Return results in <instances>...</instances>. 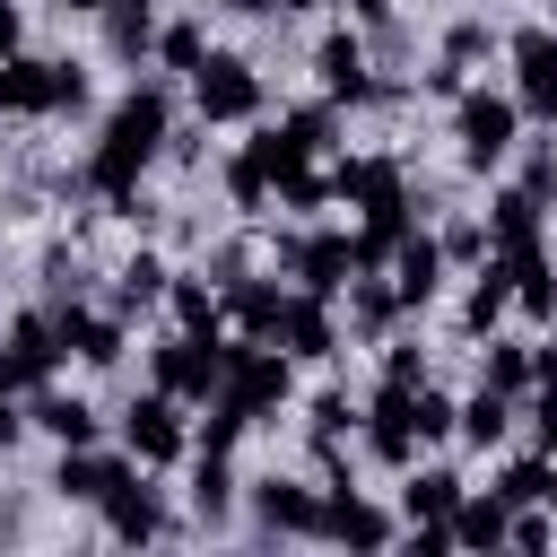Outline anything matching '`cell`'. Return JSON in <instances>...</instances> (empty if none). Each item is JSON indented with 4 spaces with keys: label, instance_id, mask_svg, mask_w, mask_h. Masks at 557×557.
<instances>
[{
    "label": "cell",
    "instance_id": "cell-1",
    "mask_svg": "<svg viewBox=\"0 0 557 557\" xmlns=\"http://www.w3.org/2000/svg\"><path fill=\"white\" fill-rule=\"evenodd\" d=\"M165 131H174V96H165V87H131V96L104 113L96 148H87V191H104V200L139 191V174L165 157Z\"/></svg>",
    "mask_w": 557,
    "mask_h": 557
},
{
    "label": "cell",
    "instance_id": "cell-2",
    "mask_svg": "<svg viewBox=\"0 0 557 557\" xmlns=\"http://www.w3.org/2000/svg\"><path fill=\"white\" fill-rule=\"evenodd\" d=\"M453 139H461V165L470 174H496L522 148V104L505 87H461L453 96Z\"/></svg>",
    "mask_w": 557,
    "mask_h": 557
},
{
    "label": "cell",
    "instance_id": "cell-3",
    "mask_svg": "<svg viewBox=\"0 0 557 557\" xmlns=\"http://www.w3.org/2000/svg\"><path fill=\"white\" fill-rule=\"evenodd\" d=\"M87 104V70L78 61H44V52H0V113H78Z\"/></svg>",
    "mask_w": 557,
    "mask_h": 557
},
{
    "label": "cell",
    "instance_id": "cell-4",
    "mask_svg": "<svg viewBox=\"0 0 557 557\" xmlns=\"http://www.w3.org/2000/svg\"><path fill=\"white\" fill-rule=\"evenodd\" d=\"M218 392L261 426V418L296 392V357H287L278 339H226V374H218Z\"/></svg>",
    "mask_w": 557,
    "mask_h": 557
},
{
    "label": "cell",
    "instance_id": "cell-5",
    "mask_svg": "<svg viewBox=\"0 0 557 557\" xmlns=\"http://www.w3.org/2000/svg\"><path fill=\"white\" fill-rule=\"evenodd\" d=\"M148 374H157V392H174L183 409L209 400L218 374H226V331H174V339H157V348H148Z\"/></svg>",
    "mask_w": 557,
    "mask_h": 557
},
{
    "label": "cell",
    "instance_id": "cell-6",
    "mask_svg": "<svg viewBox=\"0 0 557 557\" xmlns=\"http://www.w3.org/2000/svg\"><path fill=\"white\" fill-rule=\"evenodd\" d=\"M122 453L139 461V470H165V461H183L191 453V426H183V400L174 392H139L131 409H122Z\"/></svg>",
    "mask_w": 557,
    "mask_h": 557
},
{
    "label": "cell",
    "instance_id": "cell-7",
    "mask_svg": "<svg viewBox=\"0 0 557 557\" xmlns=\"http://www.w3.org/2000/svg\"><path fill=\"white\" fill-rule=\"evenodd\" d=\"M261 96H270V87H261V70H252L244 52H209V61L191 70V113H200V122H252Z\"/></svg>",
    "mask_w": 557,
    "mask_h": 557
},
{
    "label": "cell",
    "instance_id": "cell-8",
    "mask_svg": "<svg viewBox=\"0 0 557 557\" xmlns=\"http://www.w3.org/2000/svg\"><path fill=\"white\" fill-rule=\"evenodd\" d=\"M278 270H287L305 296H348V278H357V252H348V235L313 226V235H278Z\"/></svg>",
    "mask_w": 557,
    "mask_h": 557
},
{
    "label": "cell",
    "instance_id": "cell-9",
    "mask_svg": "<svg viewBox=\"0 0 557 557\" xmlns=\"http://www.w3.org/2000/svg\"><path fill=\"white\" fill-rule=\"evenodd\" d=\"M505 52H513V104H522V122H557V26H522Z\"/></svg>",
    "mask_w": 557,
    "mask_h": 557
},
{
    "label": "cell",
    "instance_id": "cell-10",
    "mask_svg": "<svg viewBox=\"0 0 557 557\" xmlns=\"http://www.w3.org/2000/svg\"><path fill=\"white\" fill-rule=\"evenodd\" d=\"M104 531L122 540V548H139V540H174V522H165V487H148L139 470H122L113 487H104Z\"/></svg>",
    "mask_w": 557,
    "mask_h": 557
},
{
    "label": "cell",
    "instance_id": "cell-11",
    "mask_svg": "<svg viewBox=\"0 0 557 557\" xmlns=\"http://www.w3.org/2000/svg\"><path fill=\"white\" fill-rule=\"evenodd\" d=\"M313 540H339V548H392V540H400V513H383V505H366L348 479H331Z\"/></svg>",
    "mask_w": 557,
    "mask_h": 557
},
{
    "label": "cell",
    "instance_id": "cell-12",
    "mask_svg": "<svg viewBox=\"0 0 557 557\" xmlns=\"http://www.w3.org/2000/svg\"><path fill=\"white\" fill-rule=\"evenodd\" d=\"M313 78H322V96H331V104H374V61H366V35H357V26H331V35L313 44Z\"/></svg>",
    "mask_w": 557,
    "mask_h": 557
},
{
    "label": "cell",
    "instance_id": "cell-13",
    "mask_svg": "<svg viewBox=\"0 0 557 557\" xmlns=\"http://www.w3.org/2000/svg\"><path fill=\"white\" fill-rule=\"evenodd\" d=\"M313 522H322V496L305 487V479H252V531L261 540H313Z\"/></svg>",
    "mask_w": 557,
    "mask_h": 557
},
{
    "label": "cell",
    "instance_id": "cell-14",
    "mask_svg": "<svg viewBox=\"0 0 557 557\" xmlns=\"http://www.w3.org/2000/svg\"><path fill=\"white\" fill-rule=\"evenodd\" d=\"M409 400H418V383H383L374 409H366V453H374L383 470H409V461H418V418H409Z\"/></svg>",
    "mask_w": 557,
    "mask_h": 557
},
{
    "label": "cell",
    "instance_id": "cell-15",
    "mask_svg": "<svg viewBox=\"0 0 557 557\" xmlns=\"http://www.w3.org/2000/svg\"><path fill=\"white\" fill-rule=\"evenodd\" d=\"M52 331H61V357H78V366H122V313H87L78 296L70 305H52Z\"/></svg>",
    "mask_w": 557,
    "mask_h": 557
},
{
    "label": "cell",
    "instance_id": "cell-16",
    "mask_svg": "<svg viewBox=\"0 0 557 557\" xmlns=\"http://www.w3.org/2000/svg\"><path fill=\"white\" fill-rule=\"evenodd\" d=\"M278 348L287 357H305V366H322V357H339L348 339H339V322H331V296H287V313H278Z\"/></svg>",
    "mask_w": 557,
    "mask_h": 557
},
{
    "label": "cell",
    "instance_id": "cell-17",
    "mask_svg": "<svg viewBox=\"0 0 557 557\" xmlns=\"http://www.w3.org/2000/svg\"><path fill=\"white\" fill-rule=\"evenodd\" d=\"M0 366H9V383H44V374L61 366V331H52V313H17L9 339H0Z\"/></svg>",
    "mask_w": 557,
    "mask_h": 557
},
{
    "label": "cell",
    "instance_id": "cell-18",
    "mask_svg": "<svg viewBox=\"0 0 557 557\" xmlns=\"http://www.w3.org/2000/svg\"><path fill=\"white\" fill-rule=\"evenodd\" d=\"M122 470H131L122 453H96V444H61V470H52V496H61V505H104V487H113Z\"/></svg>",
    "mask_w": 557,
    "mask_h": 557
},
{
    "label": "cell",
    "instance_id": "cell-19",
    "mask_svg": "<svg viewBox=\"0 0 557 557\" xmlns=\"http://www.w3.org/2000/svg\"><path fill=\"white\" fill-rule=\"evenodd\" d=\"M444 270H453V261H444V244H435V235H418V226H409V235L392 244V296H400V305H426V296L444 287Z\"/></svg>",
    "mask_w": 557,
    "mask_h": 557
},
{
    "label": "cell",
    "instance_id": "cell-20",
    "mask_svg": "<svg viewBox=\"0 0 557 557\" xmlns=\"http://www.w3.org/2000/svg\"><path fill=\"white\" fill-rule=\"evenodd\" d=\"M218 305H226V322H235L244 339H278L287 287H278V278H226V287H218Z\"/></svg>",
    "mask_w": 557,
    "mask_h": 557
},
{
    "label": "cell",
    "instance_id": "cell-21",
    "mask_svg": "<svg viewBox=\"0 0 557 557\" xmlns=\"http://www.w3.org/2000/svg\"><path fill=\"white\" fill-rule=\"evenodd\" d=\"M540 218H548V209H540L522 183L496 191V200H487V252H531V244H540Z\"/></svg>",
    "mask_w": 557,
    "mask_h": 557
},
{
    "label": "cell",
    "instance_id": "cell-22",
    "mask_svg": "<svg viewBox=\"0 0 557 557\" xmlns=\"http://www.w3.org/2000/svg\"><path fill=\"white\" fill-rule=\"evenodd\" d=\"M165 313H174V331H226V305H218L209 270H174L165 278Z\"/></svg>",
    "mask_w": 557,
    "mask_h": 557
},
{
    "label": "cell",
    "instance_id": "cell-23",
    "mask_svg": "<svg viewBox=\"0 0 557 557\" xmlns=\"http://www.w3.org/2000/svg\"><path fill=\"white\" fill-rule=\"evenodd\" d=\"M104 52L113 61H148L157 52V0H104Z\"/></svg>",
    "mask_w": 557,
    "mask_h": 557
},
{
    "label": "cell",
    "instance_id": "cell-24",
    "mask_svg": "<svg viewBox=\"0 0 557 557\" xmlns=\"http://www.w3.org/2000/svg\"><path fill=\"white\" fill-rule=\"evenodd\" d=\"M191 513L209 522V531H226L235 522V470H226V453H191Z\"/></svg>",
    "mask_w": 557,
    "mask_h": 557
},
{
    "label": "cell",
    "instance_id": "cell-25",
    "mask_svg": "<svg viewBox=\"0 0 557 557\" xmlns=\"http://www.w3.org/2000/svg\"><path fill=\"white\" fill-rule=\"evenodd\" d=\"M505 522H513V505L487 487H461V505H453V548H505Z\"/></svg>",
    "mask_w": 557,
    "mask_h": 557
},
{
    "label": "cell",
    "instance_id": "cell-26",
    "mask_svg": "<svg viewBox=\"0 0 557 557\" xmlns=\"http://www.w3.org/2000/svg\"><path fill=\"white\" fill-rule=\"evenodd\" d=\"M26 426H44L52 444H96V435H104V418H96L78 392H44V400L26 409Z\"/></svg>",
    "mask_w": 557,
    "mask_h": 557
},
{
    "label": "cell",
    "instance_id": "cell-27",
    "mask_svg": "<svg viewBox=\"0 0 557 557\" xmlns=\"http://www.w3.org/2000/svg\"><path fill=\"white\" fill-rule=\"evenodd\" d=\"M513 409H522V400H505V392H487V383H479L470 400H453V435L487 453V444H505V426H513Z\"/></svg>",
    "mask_w": 557,
    "mask_h": 557
},
{
    "label": "cell",
    "instance_id": "cell-28",
    "mask_svg": "<svg viewBox=\"0 0 557 557\" xmlns=\"http://www.w3.org/2000/svg\"><path fill=\"white\" fill-rule=\"evenodd\" d=\"M496 261L513 270V305H522L531 322H548V313H557V261H548L540 244H531V252H496Z\"/></svg>",
    "mask_w": 557,
    "mask_h": 557
},
{
    "label": "cell",
    "instance_id": "cell-29",
    "mask_svg": "<svg viewBox=\"0 0 557 557\" xmlns=\"http://www.w3.org/2000/svg\"><path fill=\"white\" fill-rule=\"evenodd\" d=\"M165 252H131L122 270H113V313H148V305H165Z\"/></svg>",
    "mask_w": 557,
    "mask_h": 557
},
{
    "label": "cell",
    "instance_id": "cell-30",
    "mask_svg": "<svg viewBox=\"0 0 557 557\" xmlns=\"http://www.w3.org/2000/svg\"><path fill=\"white\" fill-rule=\"evenodd\" d=\"M453 505H461V479H453V470H409L400 522H453Z\"/></svg>",
    "mask_w": 557,
    "mask_h": 557
},
{
    "label": "cell",
    "instance_id": "cell-31",
    "mask_svg": "<svg viewBox=\"0 0 557 557\" xmlns=\"http://www.w3.org/2000/svg\"><path fill=\"white\" fill-rule=\"evenodd\" d=\"M505 305H513V270L487 252V261H479V278H470V296H461V322H470V331H487Z\"/></svg>",
    "mask_w": 557,
    "mask_h": 557
},
{
    "label": "cell",
    "instance_id": "cell-32",
    "mask_svg": "<svg viewBox=\"0 0 557 557\" xmlns=\"http://www.w3.org/2000/svg\"><path fill=\"white\" fill-rule=\"evenodd\" d=\"M400 313H409V305H400L392 287H374V270H357V278H348V322H357L366 339H383V331H392Z\"/></svg>",
    "mask_w": 557,
    "mask_h": 557
},
{
    "label": "cell",
    "instance_id": "cell-33",
    "mask_svg": "<svg viewBox=\"0 0 557 557\" xmlns=\"http://www.w3.org/2000/svg\"><path fill=\"white\" fill-rule=\"evenodd\" d=\"M479 383H487V392H505V400H522V392H531V339H487Z\"/></svg>",
    "mask_w": 557,
    "mask_h": 557
},
{
    "label": "cell",
    "instance_id": "cell-34",
    "mask_svg": "<svg viewBox=\"0 0 557 557\" xmlns=\"http://www.w3.org/2000/svg\"><path fill=\"white\" fill-rule=\"evenodd\" d=\"M244 426H252V418H244L226 392H209V418L191 426V453H235V444H244Z\"/></svg>",
    "mask_w": 557,
    "mask_h": 557
},
{
    "label": "cell",
    "instance_id": "cell-35",
    "mask_svg": "<svg viewBox=\"0 0 557 557\" xmlns=\"http://www.w3.org/2000/svg\"><path fill=\"white\" fill-rule=\"evenodd\" d=\"M157 61H165L174 78H191V70L209 61V35H200L191 17H174V26H157Z\"/></svg>",
    "mask_w": 557,
    "mask_h": 557
},
{
    "label": "cell",
    "instance_id": "cell-36",
    "mask_svg": "<svg viewBox=\"0 0 557 557\" xmlns=\"http://www.w3.org/2000/svg\"><path fill=\"white\" fill-rule=\"evenodd\" d=\"M548 479H557L548 453H540V461H505V470H496V496H505V505H548Z\"/></svg>",
    "mask_w": 557,
    "mask_h": 557
},
{
    "label": "cell",
    "instance_id": "cell-37",
    "mask_svg": "<svg viewBox=\"0 0 557 557\" xmlns=\"http://www.w3.org/2000/svg\"><path fill=\"white\" fill-rule=\"evenodd\" d=\"M226 200H235L244 218H252V209H270V174H261V157H252V148H235V157H226Z\"/></svg>",
    "mask_w": 557,
    "mask_h": 557
},
{
    "label": "cell",
    "instance_id": "cell-38",
    "mask_svg": "<svg viewBox=\"0 0 557 557\" xmlns=\"http://www.w3.org/2000/svg\"><path fill=\"white\" fill-rule=\"evenodd\" d=\"M487 52H496V26H487V17H461V26L444 35V61H453V70H470V61H487Z\"/></svg>",
    "mask_w": 557,
    "mask_h": 557
},
{
    "label": "cell",
    "instance_id": "cell-39",
    "mask_svg": "<svg viewBox=\"0 0 557 557\" xmlns=\"http://www.w3.org/2000/svg\"><path fill=\"white\" fill-rule=\"evenodd\" d=\"M278 200H287L296 218H313V209L331 200V174H313V165H296V174H278Z\"/></svg>",
    "mask_w": 557,
    "mask_h": 557
},
{
    "label": "cell",
    "instance_id": "cell-40",
    "mask_svg": "<svg viewBox=\"0 0 557 557\" xmlns=\"http://www.w3.org/2000/svg\"><path fill=\"white\" fill-rule=\"evenodd\" d=\"M409 418H418V444H444V435H453V400H444L435 383H418V400H409Z\"/></svg>",
    "mask_w": 557,
    "mask_h": 557
},
{
    "label": "cell",
    "instance_id": "cell-41",
    "mask_svg": "<svg viewBox=\"0 0 557 557\" xmlns=\"http://www.w3.org/2000/svg\"><path fill=\"white\" fill-rule=\"evenodd\" d=\"M278 131H287V139H296V148H305V157H322V148H331V131H339V122H331V113H322V104H305V113H287V122H278Z\"/></svg>",
    "mask_w": 557,
    "mask_h": 557
},
{
    "label": "cell",
    "instance_id": "cell-42",
    "mask_svg": "<svg viewBox=\"0 0 557 557\" xmlns=\"http://www.w3.org/2000/svg\"><path fill=\"white\" fill-rule=\"evenodd\" d=\"M435 244H444V261H470V270L487 261V226H479V218H453V226H444Z\"/></svg>",
    "mask_w": 557,
    "mask_h": 557
},
{
    "label": "cell",
    "instance_id": "cell-43",
    "mask_svg": "<svg viewBox=\"0 0 557 557\" xmlns=\"http://www.w3.org/2000/svg\"><path fill=\"white\" fill-rule=\"evenodd\" d=\"M348 26L374 35V44H400V9L392 0H348Z\"/></svg>",
    "mask_w": 557,
    "mask_h": 557
},
{
    "label": "cell",
    "instance_id": "cell-44",
    "mask_svg": "<svg viewBox=\"0 0 557 557\" xmlns=\"http://www.w3.org/2000/svg\"><path fill=\"white\" fill-rule=\"evenodd\" d=\"M522 409H531V435H540V453L557 461V383H531V392H522Z\"/></svg>",
    "mask_w": 557,
    "mask_h": 557
},
{
    "label": "cell",
    "instance_id": "cell-45",
    "mask_svg": "<svg viewBox=\"0 0 557 557\" xmlns=\"http://www.w3.org/2000/svg\"><path fill=\"white\" fill-rule=\"evenodd\" d=\"M383 383H426V357H418V339H383Z\"/></svg>",
    "mask_w": 557,
    "mask_h": 557
},
{
    "label": "cell",
    "instance_id": "cell-46",
    "mask_svg": "<svg viewBox=\"0 0 557 557\" xmlns=\"http://www.w3.org/2000/svg\"><path fill=\"white\" fill-rule=\"evenodd\" d=\"M522 191H531L540 209L557 200V148H531V165H522Z\"/></svg>",
    "mask_w": 557,
    "mask_h": 557
},
{
    "label": "cell",
    "instance_id": "cell-47",
    "mask_svg": "<svg viewBox=\"0 0 557 557\" xmlns=\"http://www.w3.org/2000/svg\"><path fill=\"white\" fill-rule=\"evenodd\" d=\"M348 426H357L348 392H322V400H313V435H348Z\"/></svg>",
    "mask_w": 557,
    "mask_h": 557
},
{
    "label": "cell",
    "instance_id": "cell-48",
    "mask_svg": "<svg viewBox=\"0 0 557 557\" xmlns=\"http://www.w3.org/2000/svg\"><path fill=\"white\" fill-rule=\"evenodd\" d=\"M26 435V418H17V383H9V366H0V453Z\"/></svg>",
    "mask_w": 557,
    "mask_h": 557
},
{
    "label": "cell",
    "instance_id": "cell-49",
    "mask_svg": "<svg viewBox=\"0 0 557 557\" xmlns=\"http://www.w3.org/2000/svg\"><path fill=\"white\" fill-rule=\"evenodd\" d=\"M409 548H418V557H444V548H453V522H409Z\"/></svg>",
    "mask_w": 557,
    "mask_h": 557
},
{
    "label": "cell",
    "instance_id": "cell-50",
    "mask_svg": "<svg viewBox=\"0 0 557 557\" xmlns=\"http://www.w3.org/2000/svg\"><path fill=\"white\" fill-rule=\"evenodd\" d=\"M17 44H26V9H17V0H0V52H17Z\"/></svg>",
    "mask_w": 557,
    "mask_h": 557
},
{
    "label": "cell",
    "instance_id": "cell-51",
    "mask_svg": "<svg viewBox=\"0 0 557 557\" xmlns=\"http://www.w3.org/2000/svg\"><path fill=\"white\" fill-rule=\"evenodd\" d=\"M52 9H61V17H96L104 0H52Z\"/></svg>",
    "mask_w": 557,
    "mask_h": 557
},
{
    "label": "cell",
    "instance_id": "cell-52",
    "mask_svg": "<svg viewBox=\"0 0 557 557\" xmlns=\"http://www.w3.org/2000/svg\"><path fill=\"white\" fill-rule=\"evenodd\" d=\"M305 9H322V0H278V17H305Z\"/></svg>",
    "mask_w": 557,
    "mask_h": 557
},
{
    "label": "cell",
    "instance_id": "cell-53",
    "mask_svg": "<svg viewBox=\"0 0 557 557\" xmlns=\"http://www.w3.org/2000/svg\"><path fill=\"white\" fill-rule=\"evenodd\" d=\"M548 17H557V0H548Z\"/></svg>",
    "mask_w": 557,
    "mask_h": 557
}]
</instances>
